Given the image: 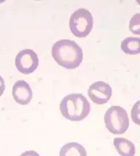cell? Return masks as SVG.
I'll return each mask as SVG.
<instances>
[{
  "label": "cell",
  "mask_w": 140,
  "mask_h": 156,
  "mask_svg": "<svg viewBox=\"0 0 140 156\" xmlns=\"http://www.w3.org/2000/svg\"><path fill=\"white\" fill-rule=\"evenodd\" d=\"M52 56L60 66L72 69L80 65L83 60V51L74 41L61 40L53 44Z\"/></svg>",
  "instance_id": "obj_1"
},
{
  "label": "cell",
  "mask_w": 140,
  "mask_h": 156,
  "mask_svg": "<svg viewBox=\"0 0 140 156\" xmlns=\"http://www.w3.org/2000/svg\"><path fill=\"white\" fill-rule=\"evenodd\" d=\"M62 115L70 121L85 119L90 111V105L82 94H70L63 98L59 105Z\"/></svg>",
  "instance_id": "obj_2"
},
{
  "label": "cell",
  "mask_w": 140,
  "mask_h": 156,
  "mask_svg": "<svg viewBox=\"0 0 140 156\" xmlns=\"http://www.w3.org/2000/svg\"><path fill=\"white\" fill-rule=\"evenodd\" d=\"M104 121L108 131L113 134H123L129 127V118L126 110L113 106L105 112Z\"/></svg>",
  "instance_id": "obj_3"
},
{
  "label": "cell",
  "mask_w": 140,
  "mask_h": 156,
  "mask_svg": "<svg viewBox=\"0 0 140 156\" xmlns=\"http://www.w3.org/2000/svg\"><path fill=\"white\" fill-rule=\"evenodd\" d=\"M94 26V18L91 12L85 8L74 11L69 21V28L76 37H85L91 32Z\"/></svg>",
  "instance_id": "obj_4"
},
{
  "label": "cell",
  "mask_w": 140,
  "mask_h": 156,
  "mask_svg": "<svg viewBox=\"0 0 140 156\" xmlns=\"http://www.w3.org/2000/svg\"><path fill=\"white\" fill-rule=\"evenodd\" d=\"M17 69L21 73L29 74L33 73L39 65V59L35 52L29 49L21 51L15 59Z\"/></svg>",
  "instance_id": "obj_5"
},
{
  "label": "cell",
  "mask_w": 140,
  "mask_h": 156,
  "mask_svg": "<svg viewBox=\"0 0 140 156\" xmlns=\"http://www.w3.org/2000/svg\"><path fill=\"white\" fill-rule=\"evenodd\" d=\"M88 95L90 100L97 105H104L110 99L112 89L108 84L104 81H97L89 87Z\"/></svg>",
  "instance_id": "obj_6"
},
{
  "label": "cell",
  "mask_w": 140,
  "mask_h": 156,
  "mask_svg": "<svg viewBox=\"0 0 140 156\" xmlns=\"http://www.w3.org/2000/svg\"><path fill=\"white\" fill-rule=\"evenodd\" d=\"M14 100L20 105H27L32 98V91L29 84L24 80L16 81L12 86Z\"/></svg>",
  "instance_id": "obj_7"
},
{
  "label": "cell",
  "mask_w": 140,
  "mask_h": 156,
  "mask_svg": "<svg viewBox=\"0 0 140 156\" xmlns=\"http://www.w3.org/2000/svg\"><path fill=\"white\" fill-rule=\"evenodd\" d=\"M113 145L121 156H135L136 149L133 143L123 137H116Z\"/></svg>",
  "instance_id": "obj_8"
},
{
  "label": "cell",
  "mask_w": 140,
  "mask_h": 156,
  "mask_svg": "<svg viewBox=\"0 0 140 156\" xmlns=\"http://www.w3.org/2000/svg\"><path fill=\"white\" fill-rule=\"evenodd\" d=\"M59 156H87L84 147L77 142H72L63 145L60 150Z\"/></svg>",
  "instance_id": "obj_9"
},
{
  "label": "cell",
  "mask_w": 140,
  "mask_h": 156,
  "mask_svg": "<svg viewBox=\"0 0 140 156\" xmlns=\"http://www.w3.org/2000/svg\"><path fill=\"white\" fill-rule=\"evenodd\" d=\"M121 49L125 54L135 55L140 53V38L128 37L121 43Z\"/></svg>",
  "instance_id": "obj_10"
},
{
  "label": "cell",
  "mask_w": 140,
  "mask_h": 156,
  "mask_svg": "<svg viewBox=\"0 0 140 156\" xmlns=\"http://www.w3.org/2000/svg\"><path fill=\"white\" fill-rule=\"evenodd\" d=\"M129 30L133 34L140 35V13L133 16L130 21Z\"/></svg>",
  "instance_id": "obj_11"
},
{
  "label": "cell",
  "mask_w": 140,
  "mask_h": 156,
  "mask_svg": "<svg viewBox=\"0 0 140 156\" xmlns=\"http://www.w3.org/2000/svg\"><path fill=\"white\" fill-rule=\"evenodd\" d=\"M131 117L134 123L140 126V100L133 105L131 111Z\"/></svg>",
  "instance_id": "obj_12"
},
{
  "label": "cell",
  "mask_w": 140,
  "mask_h": 156,
  "mask_svg": "<svg viewBox=\"0 0 140 156\" xmlns=\"http://www.w3.org/2000/svg\"><path fill=\"white\" fill-rule=\"evenodd\" d=\"M20 156H40L35 151H28L23 152Z\"/></svg>",
  "instance_id": "obj_13"
},
{
  "label": "cell",
  "mask_w": 140,
  "mask_h": 156,
  "mask_svg": "<svg viewBox=\"0 0 140 156\" xmlns=\"http://www.w3.org/2000/svg\"><path fill=\"white\" fill-rule=\"evenodd\" d=\"M5 90V84L3 78L0 76V97H1Z\"/></svg>",
  "instance_id": "obj_14"
}]
</instances>
